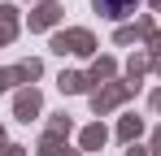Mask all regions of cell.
Segmentation results:
<instances>
[{
	"mask_svg": "<svg viewBox=\"0 0 161 156\" xmlns=\"http://www.w3.org/2000/svg\"><path fill=\"white\" fill-rule=\"evenodd\" d=\"M135 4H139V0H96V9H100L105 18H131Z\"/></svg>",
	"mask_w": 161,
	"mask_h": 156,
	"instance_id": "obj_1",
	"label": "cell"
}]
</instances>
